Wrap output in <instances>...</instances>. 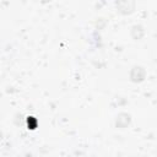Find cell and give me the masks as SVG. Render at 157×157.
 <instances>
[{
    "label": "cell",
    "instance_id": "1",
    "mask_svg": "<svg viewBox=\"0 0 157 157\" xmlns=\"http://www.w3.org/2000/svg\"><path fill=\"white\" fill-rule=\"evenodd\" d=\"M114 5H115V10L118 13L126 16V15H131L135 11L136 2L131 0H119V1H115Z\"/></svg>",
    "mask_w": 157,
    "mask_h": 157
},
{
    "label": "cell",
    "instance_id": "2",
    "mask_svg": "<svg viewBox=\"0 0 157 157\" xmlns=\"http://www.w3.org/2000/svg\"><path fill=\"white\" fill-rule=\"evenodd\" d=\"M147 76V71L142 65H134L129 72L130 81L134 83H140L142 82Z\"/></svg>",
    "mask_w": 157,
    "mask_h": 157
},
{
    "label": "cell",
    "instance_id": "3",
    "mask_svg": "<svg viewBox=\"0 0 157 157\" xmlns=\"http://www.w3.org/2000/svg\"><path fill=\"white\" fill-rule=\"evenodd\" d=\"M130 124H131V115L129 113H126V112H120L114 118V126L117 129L124 130V129L129 128Z\"/></svg>",
    "mask_w": 157,
    "mask_h": 157
},
{
    "label": "cell",
    "instance_id": "4",
    "mask_svg": "<svg viewBox=\"0 0 157 157\" xmlns=\"http://www.w3.org/2000/svg\"><path fill=\"white\" fill-rule=\"evenodd\" d=\"M130 36L134 40H140L145 36V28L141 25H134L130 29Z\"/></svg>",
    "mask_w": 157,
    "mask_h": 157
}]
</instances>
